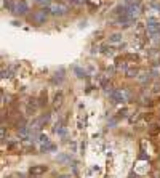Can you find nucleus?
I'll return each mask as SVG.
<instances>
[{"label":"nucleus","instance_id":"f257e3e1","mask_svg":"<svg viewBox=\"0 0 160 178\" xmlns=\"http://www.w3.org/2000/svg\"><path fill=\"white\" fill-rule=\"evenodd\" d=\"M146 29L149 32V35L152 39H157L160 35V24L155 18H149L147 19V24H146Z\"/></svg>","mask_w":160,"mask_h":178},{"label":"nucleus","instance_id":"f03ea898","mask_svg":"<svg viewBox=\"0 0 160 178\" xmlns=\"http://www.w3.org/2000/svg\"><path fill=\"white\" fill-rule=\"evenodd\" d=\"M130 98V92L122 88V90H114L111 92V99L114 103H122V101H127Z\"/></svg>","mask_w":160,"mask_h":178},{"label":"nucleus","instance_id":"7ed1b4c3","mask_svg":"<svg viewBox=\"0 0 160 178\" xmlns=\"http://www.w3.org/2000/svg\"><path fill=\"white\" fill-rule=\"evenodd\" d=\"M47 18H48V12H47V10H38V12L32 13L31 23H34L35 26H40V24H43L45 21H47Z\"/></svg>","mask_w":160,"mask_h":178},{"label":"nucleus","instance_id":"20e7f679","mask_svg":"<svg viewBox=\"0 0 160 178\" xmlns=\"http://www.w3.org/2000/svg\"><path fill=\"white\" fill-rule=\"evenodd\" d=\"M38 143H40V149H42L43 153H47V151H55V144L50 143V140H48L47 135H40V136H38Z\"/></svg>","mask_w":160,"mask_h":178},{"label":"nucleus","instance_id":"39448f33","mask_svg":"<svg viewBox=\"0 0 160 178\" xmlns=\"http://www.w3.org/2000/svg\"><path fill=\"white\" fill-rule=\"evenodd\" d=\"M47 170H48L47 165H32L29 169V173H31V176H40V175H43Z\"/></svg>","mask_w":160,"mask_h":178},{"label":"nucleus","instance_id":"423d86ee","mask_svg":"<svg viewBox=\"0 0 160 178\" xmlns=\"http://www.w3.org/2000/svg\"><path fill=\"white\" fill-rule=\"evenodd\" d=\"M50 12L53 13L55 16H62V15H66L67 8L64 7V5H53V7L50 8Z\"/></svg>","mask_w":160,"mask_h":178},{"label":"nucleus","instance_id":"0eeeda50","mask_svg":"<svg viewBox=\"0 0 160 178\" xmlns=\"http://www.w3.org/2000/svg\"><path fill=\"white\" fill-rule=\"evenodd\" d=\"M26 12H27V3L26 2H19V3L15 5V10H13L15 15H24Z\"/></svg>","mask_w":160,"mask_h":178},{"label":"nucleus","instance_id":"6e6552de","mask_svg":"<svg viewBox=\"0 0 160 178\" xmlns=\"http://www.w3.org/2000/svg\"><path fill=\"white\" fill-rule=\"evenodd\" d=\"M55 133H58V135H64V133H66V130H64V127H62L61 122L55 125Z\"/></svg>","mask_w":160,"mask_h":178},{"label":"nucleus","instance_id":"1a4fd4ad","mask_svg":"<svg viewBox=\"0 0 160 178\" xmlns=\"http://www.w3.org/2000/svg\"><path fill=\"white\" fill-rule=\"evenodd\" d=\"M24 151L26 153H34V144L31 141H24Z\"/></svg>","mask_w":160,"mask_h":178},{"label":"nucleus","instance_id":"9d476101","mask_svg":"<svg viewBox=\"0 0 160 178\" xmlns=\"http://www.w3.org/2000/svg\"><path fill=\"white\" fill-rule=\"evenodd\" d=\"M61 103H62V93H56V96H55V106H59Z\"/></svg>","mask_w":160,"mask_h":178},{"label":"nucleus","instance_id":"9b49d317","mask_svg":"<svg viewBox=\"0 0 160 178\" xmlns=\"http://www.w3.org/2000/svg\"><path fill=\"white\" fill-rule=\"evenodd\" d=\"M109 40L111 42H120V40H122V35H120V34H112L109 37Z\"/></svg>","mask_w":160,"mask_h":178},{"label":"nucleus","instance_id":"f8f14e48","mask_svg":"<svg viewBox=\"0 0 160 178\" xmlns=\"http://www.w3.org/2000/svg\"><path fill=\"white\" fill-rule=\"evenodd\" d=\"M75 74H77V77H80V79H82V77H85L87 74H85V71H82L80 68H75Z\"/></svg>","mask_w":160,"mask_h":178},{"label":"nucleus","instance_id":"ddd939ff","mask_svg":"<svg viewBox=\"0 0 160 178\" xmlns=\"http://www.w3.org/2000/svg\"><path fill=\"white\" fill-rule=\"evenodd\" d=\"M136 74H138V69H128L127 71V76L128 77H135Z\"/></svg>","mask_w":160,"mask_h":178},{"label":"nucleus","instance_id":"4468645a","mask_svg":"<svg viewBox=\"0 0 160 178\" xmlns=\"http://www.w3.org/2000/svg\"><path fill=\"white\" fill-rule=\"evenodd\" d=\"M35 2H38V3H45V5H48V3H50V0H35Z\"/></svg>","mask_w":160,"mask_h":178},{"label":"nucleus","instance_id":"2eb2a0df","mask_svg":"<svg viewBox=\"0 0 160 178\" xmlns=\"http://www.w3.org/2000/svg\"><path fill=\"white\" fill-rule=\"evenodd\" d=\"M58 178H71V175H59Z\"/></svg>","mask_w":160,"mask_h":178}]
</instances>
